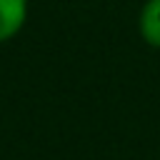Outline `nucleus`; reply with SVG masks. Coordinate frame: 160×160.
Listing matches in <instances>:
<instances>
[{"label":"nucleus","instance_id":"1","mask_svg":"<svg viewBox=\"0 0 160 160\" xmlns=\"http://www.w3.org/2000/svg\"><path fill=\"white\" fill-rule=\"evenodd\" d=\"M28 20V0H0V42L15 38Z\"/></svg>","mask_w":160,"mask_h":160},{"label":"nucleus","instance_id":"2","mask_svg":"<svg viewBox=\"0 0 160 160\" xmlns=\"http://www.w3.org/2000/svg\"><path fill=\"white\" fill-rule=\"evenodd\" d=\"M140 35L150 48L160 50V0H148L140 10V20H138Z\"/></svg>","mask_w":160,"mask_h":160}]
</instances>
